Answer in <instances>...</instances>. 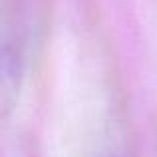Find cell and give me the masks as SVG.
Instances as JSON below:
<instances>
[{
    "mask_svg": "<svg viewBox=\"0 0 157 157\" xmlns=\"http://www.w3.org/2000/svg\"><path fill=\"white\" fill-rule=\"evenodd\" d=\"M24 36L20 30V24L6 22L2 36V68H0V86H2V105L4 109H10L16 94L20 90L24 74Z\"/></svg>",
    "mask_w": 157,
    "mask_h": 157,
    "instance_id": "obj_1",
    "label": "cell"
}]
</instances>
